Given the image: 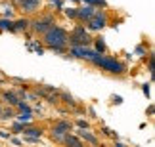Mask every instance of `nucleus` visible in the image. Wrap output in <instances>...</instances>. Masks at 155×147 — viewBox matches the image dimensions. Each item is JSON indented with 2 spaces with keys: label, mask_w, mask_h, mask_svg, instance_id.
<instances>
[{
  "label": "nucleus",
  "mask_w": 155,
  "mask_h": 147,
  "mask_svg": "<svg viewBox=\"0 0 155 147\" xmlns=\"http://www.w3.org/2000/svg\"><path fill=\"white\" fill-rule=\"evenodd\" d=\"M42 37H44L42 42L46 44V48L58 52V54H63V52H65V46H67V37H69L65 29L52 25L48 31L42 34Z\"/></svg>",
  "instance_id": "1"
},
{
  "label": "nucleus",
  "mask_w": 155,
  "mask_h": 147,
  "mask_svg": "<svg viewBox=\"0 0 155 147\" xmlns=\"http://www.w3.org/2000/svg\"><path fill=\"white\" fill-rule=\"evenodd\" d=\"M90 63L96 65V67H100V69H104V71H107V73H111V75H123L124 73V65L121 61L113 59V57H104V54H98Z\"/></svg>",
  "instance_id": "2"
},
{
  "label": "nucleus",
  "mask_w": 155,
  "mask_h": 147,
  "mask_svg": "<svg viewBox=\"0 0 155 147\" xmlns=\"http://www.w3.org/2000/svg\"><path fill=\"white\" fill-rule=\"evenodd\" d=\"M90 42H92V37L86 33V29L82 25H77L73 29V33L67 37V44L71 46H88Z\"/></svg>",
  "instance_id": "3"
},
{
  "label": "nucleus",
  "mask_w": 155,
  "mask_h": 147,
  "mask_svg": "<svg viewBox=\"0 0 155 147\" xmlns=\"http://www.w3.org/2000/svg\"><path fill=\"white\" fill-rule=\"evenodd\" d=\"M52 25H56L54 15H42V17H38V19H35V21H29V27H31L37 34H44Z\"/></svg>",
  "instance_id": "4"
},
{
  "label": "nucleus",
  "mask_w": 155,
  "mask_h": 147,
  "mask_svg": "<svg viewBox=\"0 0 155 147\" xmlns=\"http://www.w3.org/2000/svg\"><path fill=\"white\" fill-rule=\"evenodd\" d=\"M71 56L77 57V59H84V61H92L94 57L98 56L96 50H90L86 48V46H73L71 48Z\"/></svg>",
  "instance_id": "5"
},
{
  "label": "nucleus",
  "mask_w": 155,
  "mask_h": 147,
  "mask_svg": "<svg viewBox=\"0 0 155 147\" xmlns=\"http://www.w3.org/2000/svg\"><path fill=\"white\" fill-rule=\"evenodd\" d=\"M71 128H73V124H71L69 120H59V122H56V124H54V128H52V139L61 142V138H63L67 132H71Z\"/></svg>",
  "instance_id": "6"
},
{
  "label": "nucleus",
  "mask_w": 155,
  "mask_h": 147,
  "mask_svg": "<svg viewBox=\"0 0 155 147\" xmlns=\"http://www.w3.org/2000/svg\"><path fill=\"white\" fill-rule=\"evenodd\" d=\"M86 23H88V29H90V31H100V29H104L107 25V15L104 14V11H98L96 10V11H94V15Z\"/></svg>",
  "instance_id": "7"
},
{
  "label": "nucleus",
  "mask_w": 155,
  "mask_h": 147,
  "mask_svg": "<svg viewBox=\"0 0 155 147\" xmlns=\"http://www.w3.org/2000/svg\"><path fill=\"white\" fill-rule=\"evenodd\" d=\"M19 6H21L23 14L31 15V14H37V11H38V8H40V0H21Z\"/></svg>",
  "instance_id": "8"
},
{
  "label": "nucleus",
  "mask_w": 155,
  "mask_h": 147,
  "mask_svg": "<svg viewBox=\"0 0 155 147\" xmlns=\"http://www.w3.org/2000/svg\"><path fill=\"white\" fill-rule=\"evenodd\" d=\"M94 11H96V6H84V8H77V19L81 21H88L90 17L94 15Z\"/></svg>",
  "instance_id": "9"
},
{
  "label": "nucleus",
  "mask_w": 155,
  "mask_h": 147,
  "mask_svg": "<svg viewBox=\"0 0 155 147\" xmlns=\"http://www.w3.org/2000/svg\"><path fill=\"white\" fill-rule=\"evenodd\" d=\"M77 134H79V138L82 139V142H88V143H92V145H98V143H100V139L94 136L92 132H88V128H86V132H84V128H81Z\"/></svg>",
  "instance_id": "10"
},
{
  "label": "nucleus",
  "mask_w": 155,
  "mask_h": 147,
  "mask_svg": "<svg viewBox=\"0 0 155 147\" xmlns=\"http://www.w3.org/2000/svg\"><path fill=\"white\" fill-rule=\"evenodd\" d=\"M61 143H65V145H82V139L77 138V136H73L71 132H67V134L61 138Z\"/></svg>",
  "instance_id": "11"
},
{
  "label": "nucleus",
  "mask_w": 155,
  "mask_h": 147,
  "mask_svg": "<svg viewBox=\"0 0 155 147\" xmlns=\"http://www.w3.org/2000/svg\"><path fill=\"white\" fill-rule=\"evenodd\" d=\"M23 134H25V136H31V138H40L42 136V128H35V126H25L23 128Z\"/></svg>",
  "instance_id": "12"
},
{
  "label": "nucleus",
  "mask_w": 155,
  "mask_h": 147,
  "mask_svg": "<svg viewBox=\"0 0 155 147\" xmlns=\"http://www.w3.org/2000/svg\"><path fill=\"white\" fill-rule=\"evenodd\" d=\"M29 29V19L27 17H21V19L14 21V31H27Z\"/></svg>",
  "instance_id": "13"
},
{
  "label": "nucleus",
  "mask_w": 155,
  "mask_h": 147,
  "mask_svg": "<svg viewBox=\"0 0 155 147\" xmlns=\"http://www.w3.org/2000/svg\"><path fill=\"white\" fill-rule=\"evenodd\" d=\"M2 97H4L10 105H17V103L21 101V99L17 97V94H15V92H4V94H2Z\"/></svg>",
  "instance_id": "14"
},
{
  "label": "nucleus",
  "mask_w": 155,
  "mask_h": 147,
  "mask_svg": "<svg viewBox=\"0 0 155 147\" xmlns=\"http://www.w3.org/2000/svg\"><path fill=\"white\" fill-rule=\"evenodd\" d=\"M0 29H2V31H14V21H12L10 17L0 19Z\"/></svg>",
  "instance_id": "15"
},
{
  "label": "nucleus",
  "mask_w": 155,
  "mask_h": 147,
  "mask_svg": "<svg viewBox=\"0 0 155 147\" xmlns=\"http://www.w3.org/2000/svg\"><path fill=\"white\" fill-rule=\"evenodd\" d=\"M59 97H61L67 105H71V107H75V105H77V101L73 99V96H71V94H67V92H61V94H59Z\"/></svg>",
  "instance_id": "16"
},
{
  "label": "nucleus",
  "mask_w": 155,
  "mask_h": 147,
  "mask_svg": "<svg viewBox=\"0 0 155 147\" xmlns=\"http://www.w3.org/2000/svg\"><path fill=\"white\" fill-rule=\"evenodd\" d=\"M12 117H15L12 109H2V111H0V119H2V120H6V119H12Z\"/></svg>",
  "instance_id": "17"
},
{
  "label": "nucleus",
  "mask_w": 155,
  "mask_h": 147,
  "mask_svg": "<svg viewBox=\"0 0 155 147\" xmlns=\"http://www.w3.org/2000/svg\"><path fill=\"white\" fill-rule=\"evenodd\" d=\"M17 119H19V122H27V124H29V122H31V119H33V117H31V113H29V111H25V113L17 115Z\"/></svg>",
  "instance_id": "18"
},
{
  "label": "nucleus",
  "mask_w": 155,
  "mask_h": 147,
  "mask_svg": "<svg viewBox=\"0 0 155 147\" xmlns=\"http://www.w3.org/2000/svg\"><path fill=\"white\" fill-rule=\"evenodd\" d=\"M96 52H98V54H105V44H104L102 38L96 40Z\"/></svg>",
  "instance_id": "19"
},
{
  "label": "nucleus",
  "mask_w": 155,
  "mask_h": 147,
  "mask_svg": "<svg viewBox=\"0 0 155 147\" xmlns=\"http://www.w3.org/2000/svg\"><path fill=\"white\" fill-rule=\"evenodd\" d=\"M86 4H90V6H102V8H105V0H84Z\"/></svg>",
  "instance_id": "20"
},
{
  "label": "nucleus",
  "mask_w": 155,
  "mask_h": 147,
  "mask_svg": "<svg viewBox=\"0 0 155 147\" xmlns=\"http://www.w3.org/2000/svg\"><path fill=\"white\" fill-rule=\"evenodd\" d=\"M65 15H67L69 19H77V8H69V10H65Z\"/></svg>",
  "instance_id": "21"
},
{
  "label": "nucleus",
  "mask_w": 155,
  "mask_h": 147,
  "mask_svg": "<svg viewBox=\"0 0 155 147\" xmlns=\"http://www.w3.org/2000/svg\"><path fill=\"white\" fill-rule=\"evenodd\" d=\"M25 126H27V122H15V124H14V132H23Z\"/></svg>",
  "instance_id": "22"
},
{
  "label": "nucleus",
  "mask_w": 155,
  "mask_h": 147,
  "mask_svg": "<svg viewBox=\"0 0 155 147\" xmlns=\"http://www.w3.org/2000/svg\"><path fill=\"white\" fill-rule=\"evenodd\" d=\"M77 126H79V128H84V130H86V128H88V122H86V120H77Z\"/></svg>",
  "instance_id": "23"
},
{
  "label": "nucleus",
  "mask_w": 155,
  "mask_h": 147,
  "mask_svg": "<svg viewBox=\"0 0 155 147\" xmlns=\"http://www.w3.org/2000/svg\"><path fill=\"white\" fill-rule=\"evenodd\" d=\"M50 2H52V4H56L58 8H61V2H59V0H50Z\"/></svg>",
  "instance_id": "24"
},
{
  "label": "nucleus",
  "mask_w": 155,
  "mask_h": 147,
  "mask_svg": "<svg viewBox=\"0 0 155 147\" xmlns=\"http://www.w3.org/2000/svg\"><path fill=\"white\" fill-rule=\"evenodd\" d=\"M14 2H17V4H19V2H21V0H14Z\"/></svg>",
  "instance_id": "25"
},
{
  "label": "nucleus",
  "mask_w": 155,
  "mask_h": 147,
  "mask_svg": "<svg viewBox=\"0 0 155 147\" xmlns=\"http://www.w3.org/2000/svg\"><path fill=\"white\" fill-rule=\"evenodd\" d=\"M0 111H2V107H0Z\"/></svg>",
  "instance_id": "26"
},
{
  "label": "nucleus",
  "mask_w": 155,
  "mask_h": 147,
  "mask_svg": "<svg viewBox=\"0 0 155 147\" xmlns=\"http://www.w3.org/2000/svg\"><path fill=\"white\" fill-rule=\"evenodd\" d=\"M75 2H77V0H75Z\"/></svg>",
  "instance_id": "27"
}]
</instances>
